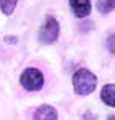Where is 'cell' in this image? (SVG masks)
Returning <instances> with one entry per match:
<instances>
[{"mask_svg": "<svg viewBox=\"0 0 115 120\" xmlns=\"http://www.w3.org/2000/svg\"><path fill=\"white\" fill-rule=\"evenodd\" d=\"M72 84H74L76 94H79V95H89L95 89L97 77L90 71H87V69H79L74 74V77H72Z\"/></svg>", "mask_w": 115, "mask_h": 120, "instance_id": "6da1fadb", "label": "cell"}, {"mask_svg": "<svg viewBox=\"0 0 115 120\" xmlns=\"http://www.w3.org/2000/svg\"><path fill=\"white\" fill-rule=\"evenodd\" d=\"M108 48H110V51L113 49V38H112V36L108 38Z\"/></svg>", "mask_w": 115, "mask_h": 120, "instance_id": "9c48e42d", "label": "cell"}, {"mask_svg": "<svg viewBox=\"0 0 115 120\" xmlns=\"http://www.w3.org/2000/svg\"><path fill=\"white\" fill-rule=\"evenodd\" d=\"M102 100L107 104V105H110V107H113L115 105V86L113 84H107L104 89H102Z\"/></svg>", "mask_w": 115, "mask_h": 120, "instance_id": "5b68a950", "label": "cell"}, {"mask_svg": "<svg viewBox=\"0 0 115 120\" xmlns=\"http://www.w3.org/2000/svg\"><path fill=\"white\" fill-rule=\"evenodd\" d=\"M15 7H17V0H0V10H2L5 15L13 13Z\"/></svg>", "mask_w": 115, "mask_h": 120, "instance_id": "52a82bcc", "label": "cell"}, {"mask_svg": "<svg viewBox=\"0 0 115 120\" xmlns=\"http://www.w3.org/2000/svg\"><path fill=\"white\" fill-rule=\"evenodd\" d=\"M56 117H58L56 110L49 105H41L35 113V118H56Z\"/></svg>", "mask_w": 115, "mask_h": 120, "instance_id": "8992f818", "label": "cell"}, {"mask_svg": "<svg viewBox=\"0 0 115 120\" xmlns=\"http://www.w3.org/2000/svg\"><path fill=\"white\" fill-rule=\"evenodd\" d=\"M43 81H45L43 74L35 68H30V69L23 71V74L20 77V82L26 90H40L43 87Z\"/></svg>", "mask_w": 115, "mask_h": 120, "instance_id": "3957f363", "label": "cell"}, {"mask_svg": "<svg viewBox=\"0 0 115 120\" xmlns=\"http://www.w3.org/2000/svg\"><path fill=\"white\" fill-rule=\"evenodd\" d=\"M71 8L77 18H84L90 13V2L89 0H71Z\"/></svg>", "mask_w": 115, "mask_h": 120, "instance_id": "277c9868", "label": "cell"}, {"mask_svg": "<svg viewBox=\"0 0 115 120\" xmlns=\"http://www.w3.org/2000/svg\"><path fill=\"white\" fill-rule=\"evenodd\" d=\"M97 8L100 13H108L112 8H113V0H99L97 2Z\"/></svg>", "mask_w": 115, "mask_h": 120, "instance_id": "ba28073f", "label": "cell"}, {"mask_svg": "<svg viewBox=\"0 0 115 120\" xmlns=\"http://www.w3.org/2000/svg\"><path fill=\"white\" fill-rule=\"evenodd\" d=\"M58 35H59V25H58L56 18L54 17H46L43 26L40 28V41L45 43V45L54 43L58 40Z\"/></svg>", "mask_w": 115, "mask_h": 120, "instance_id": "7a4b0ae2", "label": "cell"}]
</instances>
